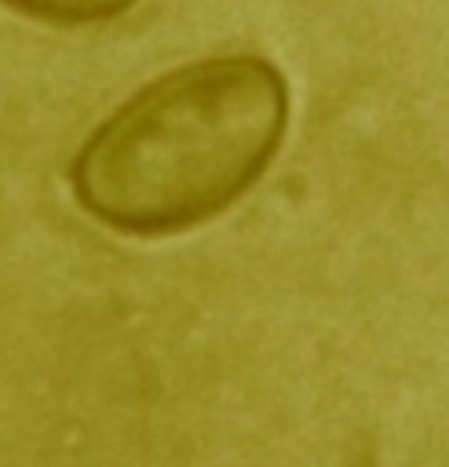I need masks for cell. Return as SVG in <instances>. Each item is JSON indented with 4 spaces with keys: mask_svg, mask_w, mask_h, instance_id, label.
Wrapping results in <instances>:
<instances>
[{
    "mask_svg": "<svg viewBox=\"0 0 449 467\" xmlns=\"http://www.w3.org/2000/svg\"><path fill=\"white\" fill-rule=\"evenodd\" d=\"M288 84L259 55L179 66L113 109L73 161V193L131 237L190 230L230 208L274 161Z\"/></svg>",
    "mask_w": 449,
    "mask_h": 467,
    "instance_id": "6da1fadb",
    "label": "cell"
},
{
    "mask_svg": "<svg viewBox=\"0 0 449 467\" xmlns=\"http://www.w3.org/2000/svg\"><path fill=\"white\" fill-rule=\"evenodd\" d=\"M0 4L51 26H91L124 15L139 0H0Z\"/></svg>",
    "mask_w": 449,
    "mask_h": 467,
    "instance_id": "7a4b0ae2",
    "label": "cell"
}]
</instances>
